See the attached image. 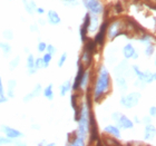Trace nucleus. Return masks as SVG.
<instances>
[{
  "label": "nucleus",
  "mask_w": 156,
  "mask_h": 146,
  "mask_svg": "<svg viewBox=\"0 0 156 146\" xmlns=\"http://www.w3.org/2000/svg\"><path fill=\"white\" fill-rule=\"evenodd\" d=\"M112 91V77L107 67L101 65L97 70V78L93 85V99L95 103H99Z\"/></svg>",
  "instance_id": "f257e3e1"
},
{
  "label": "nucleus",
  "mask_w": 156,
  "mask_h": 146,
  "mask_svg": "<svg viewBox=\"0 0 156 146\" xmlns=\"http://www.w3.org/2000/svg\"><path fill=\"white\" fill-rule=\"evenodd\" d=\"M123 35H127V30H123V23L118 19H115L111 23H108L106 37L109 39V41H113L115 38Z\"/></svg>",
  "instance_id": "f03ea898"
},
{
  "label": "nucleus",
  "mask_w": 156,
  "mask_h": 146,
  "mask_svg": "<svg viewBox=\"0 0 156 146\" xmlns=\"http://www.w3.org/2000/svg\"><path fill=\"white\" fill-rule=\"evenodd\" d=\"M140 97H142V95L138 91H133V93H129V94L127 95H122V97H120V105L123 107L127 108V109L134 108L135 106L138 105Z\"/></svg>",
  "instance_id": "7ed1b4c3"
},
{
  "label": "nucleus",
  "mask_w": 156,
  "mask_h": 146,
  "mask_svg": "<svg viewBox=\"0 0 156 146\" xmlns=\"http://www.w3.org/2000/svg\"><path fill=\"white\" fill-rule=\"evenodd\" d=\"M89 144L96 143L97 145H101V137H99V132H98V126L96 123V118H95L94 113L91 112L89 115Z\"/></svg>",
  "instance_id": "20e7f679"
},
{
  "label": "nucleus",
  "mask_w": 156,
  "mask_h": 146,
  "mask_svg": "<svg viewBox=\"0 0 156 146\" xmlns=\"http://www.w3.org/2000/svg\"><path fill=\"white\" fill-rule=\"evenodd\" d=\"M130 69L135 73V75L137 76V79L144 84H152L154 80L156 79V74L153 72H150V70H146V72H142L140 69V67L137 65H133L130 67Z\"/></svg>",
  "instance_id": "39448f33"
},
{
  "label": "nucleus",
  "mask_w": 156,
  "mask_h": 146,
  "mask_svg": "<svg viewBox=\"0 0 156 146\" xmlns=\"http://www.w3.org/2000/svg\"><path fill=\"white\" fill-rule=\"evenodd\" d=\"M81 2L85 8L88 10V12H90L91 15L101 16L104 12L105 8L101 0H81Z\"/></svg>",
  "instance_id": "423d86ee"
},
{
  "label": "nucleus",
  "mask_w": 156,
  "mask_h": 146,
  "mask_svg": "<svg viewBox=\"0 0 156 146\" xmlns=\"http://www.w3.org/2000/svg\"><path fill=\"white\" fill-rule=\"evenodd\" d=\"M108 21L107 19H105L103 23L99 25L97 31H96V35L94 37V41L95 44L99 47H104L105 42H106V31H107V27H108Z\"/></svg>",
  "instance_id": "0eeeda50"
},
{
  "label": "nucleus",
  "mask_w": 156,
  "mask_h": 146,
  "mask_svg": "<svg viewBox=\"0 0 156 146\" xmlns=\"http://www.w3.org/2000/svg\"><path fill=\"white\" fill-rule=\"evenodd\" d=\"M85 66L83 65V62L79 58L77 60V74L75 76V79H74V83L72 84V91L74 93L76 91H80V80H81V76H83V73L85 70Z\"/></svg>",
  "instance_id": "6e6552de"
},
{
  "label": "nucleus",
  "mask_w": 156,
  "mask_h": 146,
  "mask_svg": "<svg viewBox=\"0 0 156 146\" xmlns=\"http://www.w3.org/2000/svg\"><path fill=\"white\" fill-rule=\"evenodd\" d=\"M0 130L5 134V136L10 138V140H12V141L23 137V134L21 133L19 130H16V128L7 126V125H1V126H0Z\"/></svg>",
  "instance_id": "1a4fd4ad"
},
{
  "label": "nucleus",
  "mask_w": 156,
  "mask_h": 146,
  "mask_svg": "<svg viewBox=\"0 0 156 146\" xmlns=\"http://www.w3.org/2000/svg\"><path fill=\"white\" fill-rule=\"evenodd\" d=\"M116 126L120 130H132L134 127V122L130 118L124 115V114H120L118 119L116 120Z\"/></svg>",
  "instance_id": "9d476101"
},
{
  "label": "nucleus",
  "mask_w": 156,
  "mask_h": 146,
  "mask_svg": "<svg viewBox=\"0 0 156 146\" xmlns=\"http://www.w3.org/2000/svg\"><path fill=\"white\" fill-rule=\"evenodd\" d=\"M94 55H95L94 52H91V50H89V49H87V48H84L83 54H81V56L79 57V59L81 60L83 65L85 66V68L90 67L91 62H93V57H94Z\"/></svg>",
  "instance_id": "9b49d317"
},
{
  "label": "nucleus",
  "mask_w": 156,
  "mask_h": 146,
  "mask_svg": "<svg viewBox=\"0 0 156 146\" xmlns=\"http://www.w3.org/2000/svg\"><path fill=\"white\" fill-rule=\"evenodd\" d=\"M104 133L109 135L111 137H114V138H116V140H120V138H122L120 128H118L116 125H107V126H105Z\"/></svg>",
  "instance_id": "f8f14e48"
},
{
  "label": "nucleus",
  "mask_w": 156,
  "mask_h": 146,
  "mask_svg": "<svg viewBox=\"0 0 156 146\" xmlns=\"http://www.w3.org/2000/svg\"><path fill=\"white\" fill-rule=\"evenodd\" d=\"M47 21L51 26H58L62 23V18H60V16H59L56 10H49L47 12Z\"/></svg>",
  "instance_id": "ddd939ff"
},
{
  "label": "nucleus",
  "mask_w": 156,
  "mask_h": 146,
  "mask_svg": "<svg viewBox=\"0 0 156 146\" xmlns=\"http://www.w3.org/2000/svg\"><path fill=\"white\" fill-rule=\"evenodd\" d=\"M91 78V73L89 69H85L84 73H83V76H81V80H80V91H86L89 87V81H90Z\"/></svg>",
  "instance_id": "4468645a"
},
{
  "label": "nucleus",
  "mask_w": 156,
  "mask_h": 146,
  "mask_svg": "<svg viewBox=\"0 0 156 146\" xmlns=\"http://www.w3.org/2000/svg\"><path fill=\"white\" fill-rule=\"evenodd\" d=\"M41 93H42V86L40 84H37L36 86L34 87L33 91L23 97V101L28 103V101H30L31 99H34V98H36V97H38V96H40V95H41Z\"/></svg>",
  "instance_id": "2eb2a0df"
},
{
  "label": "nucleus",
  "mask_w": 156,
  "mask_h": 146,
  "mask_svg": "<svg viewBox=\"0 0 156 146\" xmlns=\"http://www.w3.org/2000/svg\"><path fill=\"white\" fill-rule=\"evenodd\" d=\"M122 52H123L124 58L126 59V60H128V59H132L133 55L136 52V49H135V47L130 42H127L126 45L123 47V49H122Z\"/></svg>",
  "instance_id": "dca6fc26"
},
{
  "label": "nucleus",
  "mask_w": 156,
  "mask_h": 146,
  "mask_svg": "<svg viewBox=\"0 0 156 146\" xmlns=\"http://www.w3.org/2000/svg\"><path fill=\"white\" fill-rule=\"evenodd\" d=\"M27 69H28V74L29 75H35L38 72V69L35 66V57H34L33 54H29L27 57Z\"/></svg>",
  "instance_id": "f3484780"
},
{
  "label": "nucleus",
  "mask_w": 156,
  "mask_h": 146,
  "mask_svg": "<svg viewBox=\"0 0 156 146\" xmlns=\"http://www.w3.org/2000/svg\"><path fill=\"white\" fill-rule=\"evenodd\" d=\"M98 27H99V16L98 15H91L90 25H89V28H88V35L97 31Z\"/></svg>",
  "instance_id": "a211bd4d"
},
{
  "label": "nucleus",
  "mask_w": 156,
  "mask_h": 146,
  "mask_svg": "<svg viewBox=\"0 0 156 146\" xmlns=\"http://www.w3.org/2000/svg\"><path fill=\"white\" fill-rule=\"evenodd\" d=\"M156 133V128L152 124H146L145 125V134H144V140L151 141L153 140Z\"/></svg>",
  "instance_id": "6ab92c4d"
},
{
  "label": "nucleus",
  "mask_w": 156,
  "mask_h": 146,
  "mask_svg": "<svg viewBox=\"0 0 156 146\" xmlns=\"http://www.w3.org/2000/svg\"><path fill=\"white\" fill-rule=\"evenodd\" d=\"M17 81L15 79H9L7 83V97L13 98L15 97V91H16Z\"/></svg>",
  "instance_id": "aec40b11"
},
{
  "label": "nucleus",
  "mask_w": 156,
  "mask_h": 146,
  "mask_svg": "<svg viewBox=\"0 0 156 146\" xmlns=\"http://www.w3.org/2000/svg\"><path fill=\"white\" fill-rule=\"evenodd\" d=\"M116 84L118 86V89L120 91L122 94H125L128 89V86H127V81L125 79L124 76H116Z\"/></svg>",
  "instance_id": "412c9836"
},
{
  "label": "nucleus",
  "mask_w": 156,
  "mask_h": 146,
  "mask_svg": "<svg viewBox=\"0 0 156 146\" xmlns=\"http://www.w3.org/2000/svg\"><path fill=\"white\" fill-rule=\"evenodd\" d=\"M42 95H44V97L47 98L48 101H51L54 98H55V95H54V85L52 84H49L48 86H46L44 88V91H42Z\"/></svg>",
  "instance_id": "4be33fe9"
},
{
  "label": "nucleus",
  "mask_w": 156,
  "mask_h": 146,
  "mask_svg": "<svg viewBox=\"0 0 156 146\" xmlns=\"http://www.w3.org/2000/svg\"><path fill=\"white\" fill-rule=\"evenodd\" d=\"M72 91V81L70 80H65L60 86H59V93L60 96H66L67 93Z\"/></svg>",
  "instance_id": "5701e85b"
},
{
  "label": "nucleus",
  "mask_w": 156,
  "mask_h": 146,
  "mask_svg": "<svg viewBox=\"0 0 156 146\" xmlns=\"http://www.w3.org/2000/svg\"><path fill=\"white\" fill-rule=\"evenodd\" d=\"M138 41H140V44H143V45L147 46V45H151V44H154L155 39H154L153 35L147 34V33H144L143 35H142V37H140Z\"/></svg>",
  "instance_id": "b1692460"
},
{
  "label": "nucleus",
  "mask_w": 156,
  "mask_h": 146,
  "mask_svg": "<svg viewBox=\"0 0 156 146\" xmlns=\"http://www.w3.org/2000/svg\"><path fill=\"white\" fill-rule=\"evenodd\" d=\"M52 57L54 56L52 55H50L49 52H45V54L42 55V60H44V68H48L49 67V64L51 62V60H52Z\"/></svg>",
  "instance_id": "393cba45"
},
{
  "label": "nucleus",
  "mask_w": 156,
  "mask_h": 146,
  "mask_svg": "<svg viewBox=\"0 0 156 146\" xmlns=\"http://www.w3.org/2000/svg\"><path fill=\"white\" fill-rule=\"evenodd\" d=\"M0 49L3 52V55L5 56H8L10 52H11V46H10L7 41L0 42Z\"/></svg>",
  "instance_id": "a878e982"
},
{
  "label": "nucleus",
  "mask_w": 156,
  "mask_h": 146,
  "mask_svg": "<svg viewBox=\"0 0 156 146\" xmlns=\"http://www.w3.org/2000/svg\"><path fill=\"white\" fill-rule=\"evenodd\" d=\"M79 37H80V40L83 42H85L89 38L88 37V30L83 26H80V28H79Z\"/></svg>",
  "instance_id": "bb28decb"
},
{
  "label": "nucleus",
  "mask_w": 156,
  "mask_h": 146,
  "mask_svg": "<svg viewBox=\"0 0 156 146\" xmlns=\"http://www.w3.org/2000/svg\"><path fill=\"white\" fill-rule=\"evenodd\" d=\"M154 52H155V46H154V44L147 45L146 48H145V52H144L145 56H146V57H152V56L154 55Z\"/></svg>",
  "instance_id": "cd10ccee"
},
{
  "label": "nucleus",
  "mask_w": 156,
  "mask_h": 146,
  "mask_svg": "<svg viewBox=\"0 0 156 146\" xmlns=\"http://www.w3.org/2000/svg\"><path fill=\"white\" fill-rule=\"evenodd\" d=\"M20 64V56H16L13 59H11L9 62V67H10V70H13L15 68H17Z\"/></svg>",
  "instance_id": "c85d7f7f"
},
{
  "label": "nucleus",
  "mask_w": 156,
  "mask_h": 146,
  "mask_svg": "<svg viewBox=\"0 0 156 146\" xmlns=\"http://www.w3.org/2000/svg\"><path fill=\"white\" fill-rule=\"evenodd\" d=\"M67 57H68V54H67V52H62V56L59 57L58 62H57V65H58L59 68H62V66L65 65L66 60H67Z\"/></svg>",
  "instance_id": "c756f323"
},
{
  "label": "nucleus",
  "mask_w": 156,
  "mask_h": 146,
  "mask_svg": "<svg viewBox=\"0 0 156 146\" xmlns=\"http://www.w3.org/2000/svg\"><path fill=\"white\" fill-rule=\"evenodd\" d=\"M62 3L65 5L66 7H70V8H74L79 3L78 0H62Z\"/></svg>",
  "instance_id": "7c9ffc66"
},
{
  "label": "nucleus",
  "mask_w": 156,
  "mask_h": 146,
  "mask_svg": "<svg viewBox=\"0 0 156 146\" xmlns=\"http://www.w3.org/2000/svg\"><path fill=\"white\" fill-rule=\"evenodd\" d=\"M2 37L6 39V40H12L13 39V33L11 31V30L7 29L2 33Z\"/></svg>",
  "instance_id": "2f4dec72"
},
{
  "label": "nucleus",
  "mask_w": 156,
  "mask_h": 146,
  "mask_svg": "<svg viewBox=\"0 0 156 146\" xmlns=\"http://www.w3.org/2000/svg\"><path fill=\"white\" fill-rule=\"evenodd\" d=\"M23 7H25V9H26L27 12L29 13V15H34V11H35V10L30 7L29 1H28V0H23Z\"/></svg>",
  "instance_id": "473e14b6"
},
{
  "label": "nucleus",
  "mask_w": 156,
  "mask_h": 146,
  "mask_svg": "<svg viewBox=\"0 0 156 146\" xmlns=\"http://www.w3.org/2000/svg\"><path fill=\"white\" fill-rule=\"evenodd\" d=\"M9 144H12V140L0 135V145H9Z\"/></svg>",
  "instance_id": "72a5a7b5"
},
{
  "label": "nucleus",
  "mask_w": 156,
  "mask_h": 146,
  "mask_svg": "<svg viewBox=\"0 0 156 146\" xmlns=\"http://www.w3.org/2000/svg\"><path fill=\"white\" fill-rule=\"evenodd\" d=\"M35 66H36L37 69H42V68H44V60H42L41 57L35 58Z\"/></svg>",
  "instance_id": "f704fd0d"
},
{
  "label": "nucleus",
  "mask_w": 156,
  "mask_h": 146,
  "mask_svg": "<svg viewBox=\"0 0 156 146\" xmlns=\"http://www.w3.org/2000/svg\"><path fill=\"white\" fill-rule=\"evenodd\" d=\"M46 47H47V44H46L45 41H39L38 46H37V50H38V52H46Z\"/></svg>",
  "instance_id": "c9c22d12"
},
{
  "label": "nucleus",
  "mask_w": 156,
  "mask_h": 146,
  "mask_svg": "<svg viewBox=\"0 0 156 146\" xmlns=\"http://www.w3.org/2000/svg\"><path fill=\"white\" fill-rule=\"evenodd\" d=\"M46 52H49L50 55H55L56 52H57V50H56V47L55 46H52V45H47V47H46Z\"/></svg>",
  "instance_id": "e433bc0d"
},
{
  "label": "nucleus",
  "mask_w": 156,
  "mask_h": 146,
  "mask_svg": "<svg viewBox=\"0 0 156 146\" xmlns=\"http://www.w3.org/2000/svg\"><path fill=\"white\" fill-rule=\"evenodd\" d=\"M140 122H143V123L145 124V125H146V124H152V119H151V116H150V115H147V116H144L143 119L140 120Z\"/></svg>",
  "instance_id": "4c0bfd02"
},
{
  "label": "nucleus",
  "mask_w": 156,
  "mask_h": 146,
  "mask_svg": "<svg viewBox=\"0 0 156 146\" xmlns=\"http://www.w3.org/2000/svg\"><path fill=\"white\" fill-rule=\"evenodd\" d=\"M119 115H120V113H118V112H114V113H112V115H111V118L114 122H116L117 119H118V117H119Z\"/></svg>",
  "instance_id": "58836bf2"
},
{
  "label": "nucleus",
  "mask_w": 156,
  "mask_h": 146,
  "mask_svg": "<svg viewBox=\"0 0 156 146\" xmlns=\"http://www.w3.org/2000/svg\"><path fill=\"white\" fill-rule=\"evenodd\" d=\"M150 116L151 117L156 116V107L155 106H152V107L150 108Z\"/></svg>",
  "instance_id": "ea45409f"
},
{
  "label": "nucleus",
  "mask_w": 156,
  "mask_h": 146,
  "mask_svg": "<svg viewBox=\"0 0 156 146\" xmlns=\"http://www.w3.org/2000/svg\"><path fill=\"white\" fill-rule=\"evenodd\" d=\"M0 95H5V87H3V84H2V79H1V76H0Z\"/></svg>",
  "instance_id": "a19ab883"
},
{
  "label": "nucleus",
  "mask_w": 156,
  "mask_h": 146,
  "mask_svg": "<svg viewBox=\"0 0 156 146\" xmlns=\"http://www.w3.org/2000/svg\"><path fill=\"white\" fill-rule=\"evenodd\" d=\"M35 10H36V12L38 13V15H44V13H45V9H44L42 7H37Z\"/></svg>",
  "instance_id": "79ce46f5"
},
{
  "label": "nucleus",
  "mask_w": 156,
  "mask_h": 146,
  "mask_svg": "<svg viewBox=\"0 0 156 146\" xmlns=\"http://www.w3.org/2000/svg\"><path fill=\"white\" fill-rule=\"evenodd\" d=\"M7 101H8V97H7L6 95H0V104H3Z\"/></svg>",
  "instance_id": "37998d69"
},
{
  "label": "nucleus",
  "mask_w": 156,
  "mask_h": 146,
  "mask_svg": "<svg viewBox=\"0 0 156 146\" xmlns=\"http://www.w3.org/2000/svg\"><path fill=\"white\" fill-rule=\"evenodd\" d=\"M30 30H31V31H35V33H38V26H37L36 23H34V25L30 26Z\"/></svg>",
  "instance_id": "c03bdc74"
},
{
  "label": "nucleus",
  "mask_w": 156,
  "mask_h": 146,
  "mask_svg": "<svg viewBox=\"0 0 156 146\" xmlns=\"http://www.w3.org/2000/svg\"><path fill=\"white\" fill-rule=\"evenodd\" d=\"M29 5H30V7H31V8H33L34 10H35L37 8V5H36V2H35L34 0H30V1H29Z\"/></svg>",
  "instance_id": "a18cd8bd"
},
{
  "label": "nucleus",
  "mask_w": 156,
  "mask_h": 146,
  "mask_svg": "<svg viewBox=\"0 0 156 146\" xmlns=\"http://www.w3.org/2000/svg\"><path fill=\"white\" fill-rule=\"evenodd\" d=\"M115 8L117 9V12H122V11H123V7H120V3L119 2L117 3L116 6H115Z\"/></svg>",
  "instance_id": "49530a36"
},
{
  "label": "nucleus",
  "mask_w": 156,
  "mask_h": 146,
  "mask_svg": "<svg viewBox=\"0 0 156 146\" xmlns=\"http://www.w3.org/2000/svg\"><path fill=\"white\" fill-rule=\"evenodd\" d=\"M133 122H135L136 124H140V123H142L140 122V119L138 118V116H134V119H133Z\"/></svg>",
  "instance_id": "de8ad7c7"
},
{
  "label": "nucleus",
  "mask_w": 156,
  "mask_h": 146,
  "mask_svg": "<svg viewBox=\"0 0 156 146\" xmlns=\"http://www.w3.org/2000/svg\"><path fill=\"white\" fill-rule=\"evenodd\" d=\"M31 127H33L34 130H40V126H39L38 124H33V125H31Z\"/></svg>",
  "instance_id": "09e8293b"
},
{
  "label": "nucleus",
  "mask_w": 156,
  "mask_h": 146,
  "mask_svg": "<svg viewBox=\"0 0 156 146\" xmlns=\"http://www.w3.org/2000/svg\"><path fill=\"white\" fill-rule=\"evenodd\" d=\"M39 23H40V25H42V26H45V25H46V20L39 19Z\"/></svg>",
  "instance_id": "8fccbe9b"
},
{
  "label": "nucleus",
  "mask_w": 156,
  "mask_h": 146,
  "mask_svg": "<svg viewBox=\"0 0 156 146\" xmlns=\"http://www.w3.org/2000/svg\"><path fill=\"white\" fill-rule=\"evenodd\" d=\"M44 145H47V143H46L45 141H42V142H39L38 143V146H44Z\"/></svg>",
  "instance_id": "3c124183"
},
{
  "label": "nucleus",
  "mask_w": 156,
  "mask_h": 146,
  "mask_svg": "<svg viewBox=\"0 0 156 146\" xmlns=\"http://www.w3.org/2000/svg\"><path fill=\"white\" fill-rule=\"evenodd\" d=\"M47 145H48V146H55V145H56V143H54V142H51V143H48V144H47Z\"/></svg>",
  "instance_id": "603ef678"
}]
</instances>
